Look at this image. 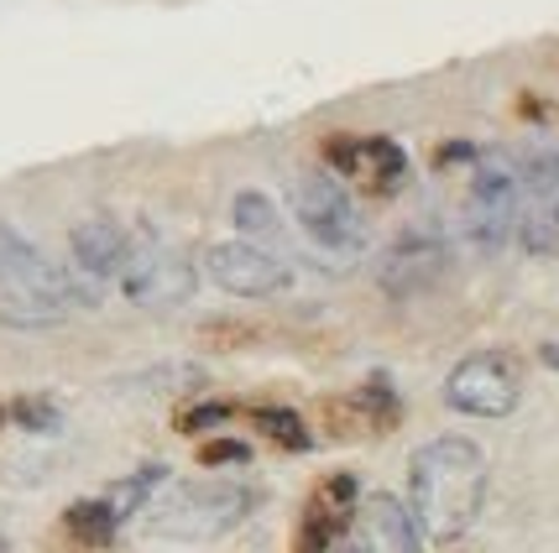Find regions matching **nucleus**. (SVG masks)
<instances>
[{
    "mask_svg": "<svg viewBox=\"0 0 559 553\" xmlns=\"http://www.w3.org/2000/svg\"><path fill=\"white\" fill-rule=\"evenodd\" d=\"M293 215L304 225V236L324 251H361L366 245V215L356 209V199L335 178H304L293 189Z\"/></svg>",
    "mask_w": 559,
    "mask_h": 553,
    "instance_id": "5",
    "label": "nucleus"
},
{
    "mask_svg": "<svg viewBox=\"0 0 559 553\" xmlns=\"http://www.w3.org/2000/svg\"><path fill=\"white\" fill-rule=\"evenodd\" d=\"M523 397V365L508 350H476L444 376V402L471 418H508Z\"/></svg>",
    "mask_w": 559,
    "mask_h": 553,
    "instance_id": "4",
    "label": "nucleus"
},
{
    "mask_svg": "<svg viewBox=\"0 0 559 553\" xmlns=\"http://www.w3.org/2000/svg\"><path fill=\"white\" fill-rule=\"evenodd\" d=\"M32 256H37V251H32V245H26L11 225H0V282H5V277H16Z\"/></svg>",
    "mask_w": 559,
    "mask_h": 553,
    "instance_id": "19",
    "label": "nucleus"
},
{
    "mask_svg": "<svg viewBox=\"0 0 559 553\" xmlns=\"http://www.w3.org/2000/svg\"><path fill=\"white\" fill-rule=\"evenodd\" d=\"M69 245H73V266H79V277L105 282V277H121V272H126L136 236H131V230H121L110 215H99V219L73 225V241Z\"/></svg>",
    "mask_w": 559,
    "mask_h": 553,
    "instance_id": "12",
    "label": "nucleus"
},
{
    "mask_svg": "<svg viewBox=\"0 0 559 553\" xmlns=\"http://www.w3.org/2000/svg\"><path fill=\"white\" fill-rule=\"evenodd\" d=\"M199 272L194 262L163 241H136L131 245V262L121 272V288L136 309H178L189 292H194Z\"/></svg>",
    "mask_w": 559,
    "mask_h": 553,
    "instance_id": "6",
    "label": "nucleus"
},
{
    "mask_svg": "<svg viewBox=\"0 0 559 553\" xmlns=\"http://www.w3.org/2000/svg\"><path fill=\"white\" fill-rule=\"evenodd\" d=\"M204 266H210V277H215L219 288L236 292V298H272V292L288 288V266L277 262L272 251L251 245V241H219V245H210Z\"/></svg>",
    "mask_w": 559,
    "mask_h": 553,
    "instance_id": "9",
    "label": "nucleus"
},
{
    "mask_svg": "<svg viewBox=\"0 0 559 553\" xmlns=\"http://www.w3.org/2000/svg\"><path fill=\"white\" fill-rule=\"evenodd\" d=\"M99 288L90 277H73L63 266H52L48 256H32V262L0 282V324L11 329H48L63 324L73 309L95 303Z\"/></svg>",
    "mask_w": 559,
    "mask_h": 553,
    "instance_id": "2",
    "label": "nucleus"
},
{
    "mask_svg": "<svg viewBox=\"0 0 559 553\" xmlns=\"http://www.w3.org/2000/svg\"><path fill=\"white\" fill-rule=\"evenodd\" d=\"M251 512V491L230 481H189L173 485L163 502L152 506V532L157 538H189V543H204V538H219L230 532Z\"/></svg>",
    "mask_w": 559,
    "mask_h": 553,
    "instance_id": "3",
    "label": "nucleus"
},
{
    "mask_svg": "<svg viewBox=\"0 0 559 553\" xmlns=\"http://www.w3.org/2000/svg\"><path fill=\"white\" fill-rule=\"evenodd\" d=\"M199 459H204V465H241L246 444H204V449H199Z\"/></svg>",
    "mask_w": 559,
    "mask_h": 553,
    "instance_id": "20",
    "label": "nucleus"
},
{
    "mask_svg": "<svg viewBox=\"0 0 559 553\" xmlns=\"http://www.w3.org/2000/svg\"><path fill=\"white\" fill-rule=\"evenodd\" d=\"M16 418H22L26 429H52V423H58V412L43 408V402H22V408H16Z\"/></svg>",
    "mask_w": 559,
    "mask_h": 553,
    "instance_id": "21",
    "label": "nucleus"
},
{
    "mask_svg": "<svg viewBox=\"0 0 559 553\" xmlns=\"http://www.w3.org/2000/svg\"><path fill=\"white\" fill-rule=\"evenodd\" d=\"M371 522L388 538L392 553H424V532H418V522L408 517V506L397 496H371Z\"/></svg>",
    "mask_w": 559,
    "mask_h": 553,
    "instance_id": "14",
    "label": "nucleus"
},
{
    "mask_svg": "<svg viewBox=\"0 0 559 553\" xmlns=\"http://www.w3.org/2000/svg\"><path fill=\"white\" fill-rule=\"evenodd\" d=\"M63 528H69V538L73 543H84V549H105L110 538H116V512L105 506V496L99 502H79V506H69V517H63Z\"/></svg>",
    "mask_w": 559,
    "mask_h": 553,
    "instance_id": "15",
    "label": "nucleus"
},
{
    "mask_svg": "<svg viewBox=\"0 0 559 553\" xmlns=\"http://www.w3.org/2000/svg\"><path fill=\"white\" fill-rule=\"evenodd\" d=\"M257 429L267 433V438H277L283 449H309V429H304V418L288 408H262L257 412Z\"/></svg>",
    "mask_w": 559,
    "mask_h": 553,
    "instance_id": "17",
    "label": "nucleus"
},
{
    "mask_svg": "<svg viewBox=\"0 0 559 553\" xmlns=\"http://www.w3.org/2000/svg\"><path fill=\"white\" fill-rule=\"evenodd\" d=\"M444 266H450V245L439 241L435 230H403L382 256V288L408 298V292L435 288L444 277Z\"/></svg>",
    "mask_w": 559,
    "mask_h": 553,
    "instance_id": "11",
    "label": "nucleus"
},
{
    "mask_svg": "<svg viewBox=\"0 0 559 553\" xmlns=\"http://www.w3.org/2000/svg\"><path fill=\"white\" fill-rule=\"evenodd\" d=\"M225 418H230V408H199L183 418V429H204V423H225Z\"/></svg>",
    "mask_w": 559,
    "mask_h": 553,
    "instance_id": "22",
    "label": "nucleus"
},
{
    "mask_svg": "<svg viewBox=\"0 0 559 553\" xmlns=\"http://www.w3.org/2000/svg\"><path fill=\"white\" fill-rule=\"evenodd\" d=\"M157 481H163V470L152 465V470H142V476H131V481L116 485V491L105 496V506L116 512V522H126V517H131V512H136V506H142L146 496H152V485H157Z\"/></svg>",
    "mask_w": 559,
    "mask_h": 553,
    "instance_id": "18",
    "label": "nucleus"
},
{
    "mask_svg": "<svg viewBox=\"0 0 559 553\" xmlns=\"http://www.w3.org/2000/svg\"><path fill=\"white\" fill-rule=\"evenodd\" d=\"M335 157V172L345 178V189L366 193V199H382V193H397L403 178H408V152L388 136H350V142L330 146Z\"/></svg>",
    "mask_w": 559,
    "mask_h": 553,
    "instance_id": "8",
    "label": "nucleus"
},
{
    "mask_svg": "<svg viewBox=\"0 0 559 553\" xmlns=\"http://www.w3.org/2000/svg\"><path fill=\"white\" fill-rule=\"evenodd\" d=\"M230 215H236V225H241L246 236H267V241H277V230H283V219H277V204H272L267 193H257V189L236 193Z\"/></svg>",
    "mask_w": 559,
    "mask_h": 553,
    "instance_id": "16",
    "label": "nucleus"
},
{
    "mask_svg": "<svg viewBox=\"0 0 559 553\" xmlns=\"http://www.w3.org/2000/svg\"><path fill=\"white\" fill-rule=\"evenodd\" d=\"M330 553H371V543H366V532H356V528H345V538L335 543Z\"/></svg>",
    "mask_w": 559,
    "mask_h": 553,
    "instance_id": "23",
    "label": "nucleus"
},
{
    "mask_svg": "<svg viewBox=\"0 0 559 553\" xmlns=\"http://www.w3.org/2000/svg\"><path fill=\"white\" fill-rule=\"evenodd\" d=\"M0 553H11V538H5V532H0Z\"/></svg>",
    "mask_w": 559,
    "mask_h": 553,
    "instance_id": "24",
    "label": "nucleus"
},
{
    "mask_svg": "<svg viewBox=\"0 0 559 553\" xmlns=\"http://www.w3.org/2000/svg\"><path fill=\"white\" fill-rule=\"evenodd\" d=\"M408 491H414V522L439 543H455L471 532L487 502V455L461 433H439L408 465Z\"/></svg>",
    "mask_w": 559,
    "mask_h": 553,
    "instance_id": "1",
    "label": "nucleus"
},
{
    "mask_svg": "<svg viewBox=\"0 0 559 553\" xmlns=\"http://www.w3.org/2000/svg\"><path fill=\"white\" fill-rule=\"evenodd\" d=\"M465 236L481 245V251H497L518 230V168L508 163H481L476 178H471V193H465Z\"/></svg>",
    "mask_w": 559,
    "mask_h": 553,
    "instance_id": "7",
    "label": "nucleus"
},
{
    "mask_svg": "<svg viewBox=\"0 0 559 553\" xmlns=\"http://www.w3.org/2000/svg\"><path fill=\"white\" fill-rule=\"evenodd\" d=\"M518 241L534 256H559V189L534 193V204L518 209Z\"/></svg>",
    "mask_w": 559,
    "mask_h": 553,
    "instance_id": "13",
    "label": "nucleus"
},
{
    "mask_svg": "<svg viewBox=\"0 0 559 553\" xmlns=\"http://www.w3.org/2000/svg\"><path fill=\"white\" fill-rule=\"evenodd\" d=\"M350 512H356V476H324L304 502L293 553H330L350 528Z\"/></svg>",
    "mask_w": 559,
    "mask_h": 553,
    "instance_id": "10",
    "label": "nucleus"
}]
</instances>
